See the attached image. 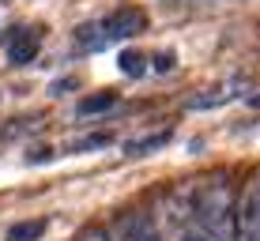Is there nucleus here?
<instances>
[{"label": "nucleus", "mask_w": 260, "mask_h": 241, "mask_svg": "<svg viewBox=\"0 0 260 241\" xmlns=\"http://www.w3.org/2000/svg\"><path fill=\"white\" fill-rule=\"evenodd\" d=\"M110 241H158V230L151 226L147 215L140 211H128L110 226Z\"/></svg>", "instance_id": "5"}, {"label": "nucleus", "mask_w": 260, "mask_h": 241, "mask_svg": "<svg viewBox=\"0 0 260 241\" xmlns=\"http://www.w3.org/2000/svg\"><path fill=\"white\" fill-rule=\"evenodd\" d=\"M245 106H253V110H260V94H245Z\"/></svg>", "instance_id": "16"}, {"label": "nucleus", "mask_w": 260, "mask_h": 241, "mask_svg": "<svg viewBox=\"0 0 260 241\" xmlns=\"http://www.w3.org/2000/svg\"><path fill=\"white\" fill-rule=\"evenodd\" d=\"M143 26H147V15H143L140 8H117V12H110L102 19V30H106L110 42L136 38V34H143Z\"/></svg>", "instance_id": "4"}, {"label": "nucleus", "mask_w": 260, "mask_h": 241, "mask_svg": "<svg viewBox=\"0 0 260 241\" xmlns=\"http://www.w3.org/2000/svg\"><path fill=\"white\" fill-rule=\"evenodd\" d=\"M174 68V53H158L155 57V72H170Z\"/></svg>", "instance_id": "13"}, {"label": "nucleus", "mask_w": 260, "mask_h": 241, "mask_svg": "<svg viewBox=\"0 0 260 241\" xmlns=\"http://www.w3.org/2000/svg\"><path fill=\"white\" fill-rule=\"evenodd\" d=\"M76 87V79H57V83L49 87V94H60V91H72Z\"/></svg>", "instance_id": "14"}, {"label": "nucleus", "mask_w": 260, "mask_h": 241, "mask_svg": "<svg viewBox=\"0 0 260 241\" xmlns=\"http://www.w3.org/2000/svg\"><path fill=\"white\" fill-rule=\"evenodd\" d=\"M117 68H121L124 76L140 79L143 72H147V57H143L140 49H124V53H121V60H117Z\"/></svg>", "instance_id": "10"}, {"label": "nucleus", "mask_w": 260, "mask_h": 241, "mask_svg": "<svg viewBox=\"0 0 260 241\" xmlns=\"http://www.w3.org/2000/svg\"><path fill=\"white\" fill-rule=\"evenodd\" d=\"M106 144H110V136H83V140H72L68 151H98Z\"/></svg>", "instance_id": "12"}, {"label": "nucleus", "mask_w": 260, "mask_h": 241, "mask_svg": "<svg viewBox=\"0 0 260 241\" xmlns=\"http://www.w3.org/2000/svg\"><path fill=\"white\" fill-rule=\"evenodd\" d=\"M241 91H245V79H226V83L208 87V91H200L196 98H189V110H219V106L234 102Z\"/></svg>", "instance_id": "6"}, {"label": "nucleus", "mask_w": 260, "mask_h": 241, "mask_svg": "<svg viewBox=\"0 0 260 241\" xmlns=\"http://www.w3.org/2000/svg\"><path fill=\"white\" fill-rule=\"evenodd\" d=\"M196 215L208 226L211 241H238V200L226 177L200 185L196 192Z\"/></svg>", "instance_id": "1"}, {"label": "nucleus", "mask_w": 260, "mask_h": 241, "mask_svg": "<svg viewBox=\"0 0 260 241\" xmlns=\"http://www.w3.org/2000/svg\"><path fill=\"white\" fill-rule=\"evenodd\" d=\"M46 234V222H19V226H12V241H38Z\"/></svg>", "instance_id": "11"}, {"label": "nucleus", "mask_w": 260, "mask_h": 241, "mask_svg": "<svg viewBox=\"0 0 260 241\" xmlns=\"http://www.w3.org/2000/svg\"><path fill=\"white\" fill-rule=\"evenodd\" d=\"M110 110H117V94H110V91H98L76 106L79 117H98V113H110Z\"/></svg>", "instance_id": "8"}, {"label": "nucleus", "mask_w": 260, "mask_h": 241, "mask_svg": "<svg viewBox=\"0 0 260 241\" xmlns=\"http://www.w3.org/2000/svg\"><path fill=\"white\" fill-rule=\"evenodd\" d=\"M170 140H174V128H158V132H147V136L140 140H128L124 144V155L128 158H140V155H155V151H162Z\"/></svg>", "instance_id": "7"}, {"label": "nucleus", "mask_w": 260, "mask_h": 241, "mask_svg": "<svg viewBox=\"0 0 260 241\" xmlns=\"http://www.w3.org/2000/svg\"><path fill=\"white\" fill-rule=\"evenodd\" d=\"M238 241H260V174L238 200Z\"/></svg>", "instance_id": "2"}, {"label": "nucleus", "mask_w": 260, "mask_h": 241, "mask_svg": "<svg viewBox=\"0 0 260 241\" xmlns=\"http://www.w3.org/2000/svg\"><path fill=\"white\" fill-rule=\"evenodd\" d=\"M76 42L83 49H106V46H110V38H106V30H102V19H98V23H83L76 30Z\"/></svg>", "instance_id": "9"}, {"label": "nucleus", "mask_w": 260, "mask_h": 241, "mask_svg": "<svg viewBox=\"0 0 260 241\" xmlns=\"http://www.w3.org/2000/svg\"><path fill=\"white\" fill-rule=\"evenodd\" d=\"M0 46H4V57L12 60V64H30L34 57H38V30H26V26H12V30H4V38H0Z\"/></svg>", "instance_id": "3"}, {"label": "nucleus", "mask_w": 260, "mask_h": 241, "mask_svg": "<svg viewBox=\"0 0 260 241\" xmlns=\"http://www.w3.org/2000/svg\"><path fill=\"white\" fill-rule=\"evenodd\" d=\"M26 158H30V162H49V158H53V151H49V147H38L34 155H26Z\"/></svg>", "instance_id": "15"}]
</instances>
